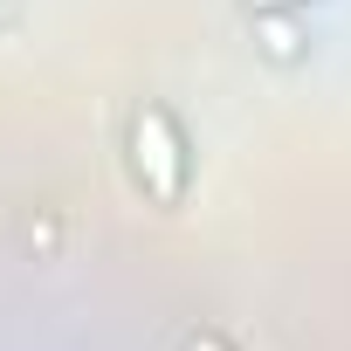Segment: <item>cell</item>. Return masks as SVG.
Segmentation results:
<instances>
[{
    "label": "cell",
    "mask_w": 351,
    "mask_h": 351,
    "mask_svg": "<svg viewBox=\"0 0 351 351\" xmlns=\"http://www.w3.org/2000/svg\"><path fill=\"white\" fill-rule=\"evenodd\" d=\"M138 180L165 207L186 193V138H180V124H172L165 110H145L138 117Z\"/></svg>",
    "instance_id": "1"
},
{
    "label": "cell",
    "mask_w": 351,
    "mask_h": 351,
    "mask_svg": "<svg viewBox=\"0 0 351 351\" xmlns=\"http://www.w3.org/2000/svg\"><path fill=\"white\" fill-rule=\"evenodd\" d=\"M255 8H289V0H255Z\"/></svg>",
    "instance_id": "2"
}]
</instances>
